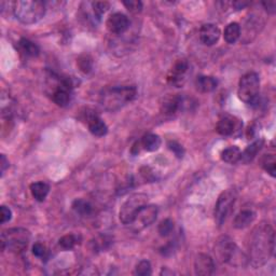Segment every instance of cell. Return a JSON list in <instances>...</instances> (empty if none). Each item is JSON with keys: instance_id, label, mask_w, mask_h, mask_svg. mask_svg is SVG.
<instances>
[{"instance_id": "4316f807", "label": "cell", "mask_w": 276, "mask_h": 276, "mask_svg": "<svg viewBox=\"0 0 276 276\" xmlns=\"http://www.w3.org/2000/svg\"><path fill=\"white\" fill-rule=\"evenodd\" d=\"M173 230H174V222H173V220L170 219V218H168V219H164L163 221L160 222L159 228H158L159 234L162 237H166V236L171 235Z\"/></svg>"}, {"instance_id": "1f68e13d", "label": "cell", "mask_w": 276, "mask_h": 276, "mask_svg": "<svg viewBox=\"0 0 276 276\" xmlns=\"http://www.w3.org/2000/svg\"><path fill=\"white\" fill-rule=\"evenodd\" d=\"M124 7L132 12V13H139L143 10V2L139 0H130V1H124L123 2Z\"/></svg>"}, {"instance_id": "cb8c5ba5", "label": "cell", "mask_w": 276, "mask_h": 276, "mask_svg": "<svg viewBox=\"0 0 276 276\" xmlns=\"http://www.w3.org/2000/svg\"><path fill=\"white\" fill-rule=\"evenodd\" d=\"M223 37L228 43H235L241 37V26L237 23H230L224 29Z\"/></svg>"}, {"instance_id": "7c38bea8", "label": "cell", "mask_w": 276, "mask_h": 276, "mask_svg": "<svg viewBox=\"0 0 276 276\" xmlns=\"http://www.w3.org/2000/svg\"><path fill=\"white\" fill-rule=\"evenodd\" d=\"M86 120L89 126V130L94 136L102 137L108 133V127L104 121L100 119L99 115L91 110H88L86 113Z\"/></svg>"}, {"instance_id": "5b68a950", "label": "cell", "mask_w": 276, "mask_h": 276, "mask_svg": "<svg viewBox=\"0 0 276 276\" xmlns=\"http://www.w3.org/2000/svg\"><path fill=\"white\" fill-rule=\"evenodd\" d=\"M30 232L23 228H12L1 233V250L8 249L10 253L20 254L27 248L30 242Z\"/></svg>"}, {"instance_id": "ac0fdd59", "label": "cell", "mask_w": 276, "mask_h": 276, "mask_svg": "<svg viewBox=\"0 0 276 276\" xmlns=\"http://www.w3.org/2000/svg\"><path fill=\"white\" fill-rule=\"evenodd\" d=\"M235 128L236 121H234V118L226 115V117H222L218 121L216 131L222 136H230V135H232L235 132Z\"/></svg>"}, {"instance_id": "9a60e30c", "label": "cell", "mask_w": 276, "mask_h": 276, "mask_svg": "<svg viewBox=\"0 0 276 276\" xmlns=\"http://www.w3.org/2000/svg\"><path fill=\"white\" fill-rule=\"evenodd\" d=\"M185 105V100L182 95H171L165 97L161 104V111L165 115H173L177 113Z\"/></svg>"}, {"instance_id": "7a4b0ae2", "label": "cell", "mask_w": 276, "mask_h": 276, "mask_svg": "<svg viewBox=\"0 0 276 276\" xmlns=\"http://www.w3.org/2000/svg\"><path fill=\"white\" fill-rule=\"evenodd\" d=\"M136 94L137 90L134 86L107 88L99 94V104L106 111L114 112L130 104Z\"/></svg>"}, {"instance_id": "f35d334b", "label": "cell", "mask_w": 276, "mask_h": 276, "mask_svg": "<svg viewBox=\"0 0 276 276\" xmlns=\"http://www.w3.org/2000/svg\"><path fill=\"white\" fill-rule=\"evenodd\" d=\"M247 5H249V2H246V1H235V2H233V7L236 10H242L244 8H246Z\"/></svg>"}, {"instance_id": "74e56055", "label": "cell", "mask_w": 276, "mask_h": 276, "mask_svg": "<svg viewBox=\"0 0 276 276\" xmlns=\"http://www.w3.org/2000/svg\"><path fill=\"white\" fill-rule=\"evenodd\" d=\"M0 166H1V176H3L5 170L9 168V161L5 158L4 155H1V160H0Z\"/></svg>"}, {"instance_id": "4dcf8cb0", "label": "cell", "mask_w": 276, "mask_h": 276, "mask_svg": "<svg viewBox=\"0 0 276 276\" xmlns=\"http://www.w3.org/2000/svg\"><path fill=\"white\" fill-rule=\"evenodd\" d=\"M110 7V4L106 1H95L92 2V8L94 11V14L97 18H100L101 15Z\"/></svg>"}, {"instance_id": "7402d4cb", "label": "cell", "mask_w": 276, "mask_h": 276, "mask_svg": "<svg viewBox=\"0 0 276 276\" xmlns=\"http://www.w3.org/2000/svg\"><path fill=\"white\" fill-rule=\"evenodd\" d=\"M18 49H20V51L24 55L29 57H37L40 53L39 47L33 41L26 39V38H22V39L18 41Z\"/></svg>"}, {"instance_id": "e0dca14e", "label": "cell", "mask_w": 276, "mask_h": 276, "mask_svg": "<svg viewBox=\"0 0 276 276\" xmlns=\"http://www.w3.org/2000/svg\"><path fill=\"white\" fill-rule=\"evenodd\" d=\"M218 81L214 77L210 76H198L195 80V87L198 92L210 93L216 90Z\"/></svg>"}, {"instance_id": "83f0119b", "label": "cell", "mask_w": 276, "mask_h": 276, "mask_svg": "<svg viewBox=\"0 0 276 276\" xmlns=\"http://www.w3.org/2000/svg\"><path fill=\"white\" fill-rule=\"evenodd\" d=\"M60 246L66 250L73 249L77 244V237L74 234H67L62 236L59 241Z\"/></svg>"}, {"instance_id": "ba28073f", "label": "cell", "mask_w": 276, "mask_h": 276, "mask_svg": "<svg viewBox=\"0 0 276 276\" xmlns=\"http://www.w3.org/2000/svg\"><path fill=\"white\" fill-rule=\"evenodd\" d=\"M237 193L234 189H228L219 195L215 206V221L218 226H222L229 216L236 201Z\"/></svg>"}, {"instance_id": "30bf717a", "label": "cell", "mask_w": 276, "mask_h": 276, "mask_svg": "<svg viewBox=\"0 0 276 276\" xmlns=\"http://www.w3.org/2000/svg\"><path fill=\"white\" fill-rule=\"evenodd\" d=\"M189 69V63L187 60H177L173 65L171 72L168 76V80L172 86L181 88L185 81V75Z\"/></svg>"}, {"instance_id": "4fadbf2b", "label": "cell", "mask_w": 276, "mask_h": 276, "mask_svg": "<svg viewBox=\"0 0 276 276\" xmlns=\"http://www.w3.org/2000/svg\"><path fill=\"white\" fill-rule=\"evenodd\" d=\"M194 272L200 276H209L215 272V262L210 256L200 254L194 260Z\"/></svg>"}, {"instance_id": "8fae6325", "label": "cell", "mask_w": 276, "mask_h": 276, "mask_svg": "<svg viewBox=\"0 0 276 276\" xmlns=\"http://www.w3.org/2000/svg\"><path fill=\"white\" fill-rule=\"evenodd\" d=\"M107 29L109 33L114 35H121L125 33V31L130 27V20L128 17L123 13H114L109 16L106 22Z\"/></svg>"}, {"instance_id": "5bb4252c", "label": "cell", "mask_w": 276, "mask_h": 276, "mask_svg": "<svg viewBox=\"0 0 276 276\" xmlns=\"http://www.w3.org/2000/svg\"><path fill=\"white\" fill-rule=\"evenodd\" d=\"M220 29L214 24H204L200 29V40L204 46L211 47L218 42L220 38Z\"/></svg>"}, {"instance_id": "6da1fadb", "label": "cell", "mask_w": 276, "mask_h": 276, "mask_svg": "<svg viewBox=\"0 0 276 276\" xmlns=\"http://www.w3.org/2000/svg\"><path fill=\"white\" fill-rule=\"evenodd\" d=\"M275 248V234L269 223L262 222L257 226L249 241L248 261L255 269H258L272 258Z\"/></svg>"}, {"instance_id": "d4e9b609", "label": "cell", "mask_w": 276, "mask_h": 276, "mask_svg": "<svg viewBox=\"0 0 276 276\" xmlns=\"http://www.w3.org/2000/svg\"><path fill=\"white\" fill-rule=\"evenodd\" d=\"M241 150L236 146H231L221 152V160L229 164H235L240 162Z\"/></svg>"}, {"instance_id": "2e32d148", "label": "cell", "mask_w": 276, "mask_h": 276, "mask_svg": "<svg viewBox=\"0 0 276 276\" xmlns=\"http://www.w3.org/2000/svg\"><path fill=\"white\" fill-rule=\"evenodd\" d=\"M263 145H265V140L258 139L254 142L252 145H249L247 148L241 153L240 162L244 164H248L253 161V160L258 155V152L262 149Z\"/></svg>"}, {"instance_id": "d590c367", "label": "cell", "mask_w": 276, "mask_h": 276, "mask_svg": "<svg viewBox=\"0 0 276 276\" xmlns=\"http://www.w3.org/2000/svg\"><path fill=\"white\" fill-rule=\"evenodd\" d=\"M262 5L265 7L266 11L270 14H274L276 12V2L274 0H268V1H263Z\"/></svg>"}, {"instance_id": "e575fe53", "label": "cell", "mask_w": 276, "mask_h": 276, "mask_svg": "<svg viewBox=\"0 0 276 276\" xmlns=\"http://www.w3.org/2000/svg\"><path fill=\"white\" fill-rule=\"evenodd\" d=\"M0 218H1V223H5L11 220L12 218V211L7 206L0 207Z\"/></svg>"}, {"instance_id": "9c48e42d", "label": "cell", "mask_w": 276, "mask_h": 276, "mask_svg": "<svg viewBox=\"0 0 276 276\" xmlns=\"http://www.w3.org/2000/svg\"><path fill=\"white\" fill-rule=\"evenodd\" d=\"M159 214V208L156 205H148L147 204L145 207L137 214L135 220L132 224H134L135 231H140L147 227H149L157 220V217Z\"/></svg>"}, {"instance_id": "8d00e7d4", "label": "cell", "mask_w": 276, "mask_h": 276, "mask_svg": "<svg viewBox=\"0 0 276 276\" xmlns=\"http://www.w3.org/2000/svg\"><path fill=\"white\" fill-rule=\"evenodd\" d=\"M175 244L174 243H169L168 245H165L164 247H162L161 249H160V252H161V254L163 256H171L173 253H174V250H175Z\"/></svg>"}, {"instance_id": "52a82bcc", "label": "cell", "mask_w": 276, "mask_h": 276, "mask_svg": "<svg viewBox=\"0 0 276 276\" xmlns=\"http://www.w3.org/2000/svg\"><path fill=\"white\" fill-rule=\"evenodd\" d=\"M148 204V195L145 193H135L122 204L120 208V221L123 224H132L137 214Z\"/></svg>"}, {"instance_id": "ffe728a7", "label": "cell", "mask_w": 276, "mask_h": 276, "mask_svg": "<svg viewBox=\"0 0 276 276\" xmlns=\"http://www.w3.org/2000/svg\"><path fill=\"white\" fill-rule=\"evenodd\" d=\"M30 192L36 201L43 202L50 192V185L44 182L34 183L30 184Z\"/></svg>"}, {"instance_id": "f1b7e54d", "label": "cell", "mask_w": 276, "mask_h": 276, "mask_svg": "<svg viewBox=\"0 0 276 276\" xmlns=\"http://www.w3.org/2000/svg\"><path fill=\"white\" fill-rule=\"evenodd\" d=\"M152 270H151V265L149 261L147 260H142L138 265L135 268V274L140 275V276H147L151 275Z\"/></svg>"}, {"instance_id": "8992f818", "label": "cell", "mask_w": 276, "mask_h": 276, "mask_svg": "<svg viewBox=\"0 0 276 276\" xmlns=\"http://www.w3.org/2000/svg\"><path fill=\"white\" fill-rule=\"evenodd\" d=\"M260 92V78L259 75L249 72L242 76L239 82L237 95L239 98L247 105H255L258 102Z\"/></svg>"}, {"instance_id": "f546056e", "label": "cell", "mask_w": 276, "mask_h": 276, "mask_svg": "<svg viewBox=\"0 0 276 276\" xmlns=\"http://www.w3.org/2000/svg\"><path fill=\"white\" fill-rule=\"evenodd\" d=\"M78 66H79V68H80L82 73L89 74L92 70V66H93L92 59L88 55L81 56L80 59L78 60Z\"/></svg>"}, {"instance_id": "3957f363", "label": "cell", "mask_w": 276, "mask_h": 276, "mask_svg": "<svg viewBox=\"0 0 276 276\" xmlns=\"http://www.w3.org/2000/svg\"><path fill=\"white\" fill-rule=\"evenodd\" d=\"M216 255L222 263L233 267H244L248 258L236 246L234 241L228 235H222L216 243Z\"/></svg>"}, {"instance_id": "484cf974", "label": "cell", "mask_w": 276, "mask_h": 276, "mask_svg": "<svg viewBox=\"0 0 276 276\" xmlns=\"http://www.w3.org/2000/svg\"><path fill=\"white\" fill-rule=\"evenodd\" d=\"M261 166L272 177H275L276 173V161L274 155H266L261 159Z\"/></svg>"}, {"instance_id": "603a6c76", "label": "cell", "mask_w": 276, "mask_h": 276, "mask_svg": "<svg viewBox=\"0 0 276 276\" xmlns=\"http://www.w3.org/2000/svg\"><path fill=\"white\" fill-rule=\"evenodd\" d=\"M73 209L76 211L77 214H79L80 216L88 217L91 216L94 211L93 205L87 200H83V198H78L73 203Z\"/></svg>"}, {"instance_id": "836d02e7", "label": "cell", "mask_w": 276, "mask_h": 276, "mask_svg": "<svg viewBox=\"0 0 276 276\" xmlns=\"http://www.w3.org/2000/svg\"><path fill=\"white\" fill-rule=\"evenodd\" d=\"M33 254L34 256L37 257V258H40L43 260L44 258H47V255H48L47 247L41 243H36L33 246Z\"/></svg>"}, {"instance_id": "44dd1931", "label": "cell", "mask_w": 276, "mask_h": 276, "mask_svg": "<svg viewBox=\"0 0 276 276\" xmlns=\"http://www.w3.org/2000/svg\"><path fill=\"white\" fill-rule=\"evenodd\" d=\"M161 138L157 134H146L145 136L140 140V146L144 148L146 151L153 152L157 151L160 147H161Z\"/></svg>"}, {"instance_id": "d6986e66", "label": "cell", "mask_w": 276, "mask_h": 276, "mask_svg": "<svg viewBox=\"0 0 276 276\" xmlns=\"http://www.w3.org/2000/svg\"><path fill=\"white\" fill-rule=\"evenodd\" d=\"M256 219V213H254L253 210H242L241 213L236 215L233 221V226L235 229H245L249 227Z\"/></svg>"}, {"instance_id": "d6a6232c", "label": "cell", "mask_w": 276, "mask_h": 276, "mask_svg": "<svg viewBox=\"0 0 276 276\" xmlns=\"http://www.w3.org/2000/svg\"><path fill=\"white\" fill-rule=\"evenodd\" d=\"M169 149L174 153V155L177 157V158H179V159H182L183 157H184V147L179 144V143H177V142H175V140H171V142H169Z\"/></svg>"}, {"instance_id": "277c9868", "label": "cell", "mask_w": 276, "mask_h": 276, "mask_svg": "<svg viewBox=\"0 0 276 276\" xmlns=\"http://www.w3.org/2000/svg\"><path fill=\"white\" fill-rule=\"evenodd\" d=\"M13 13L22 24L39 22L46 14V4L39 0H21L13 2Z\"/></svg>"}]
</instances>
